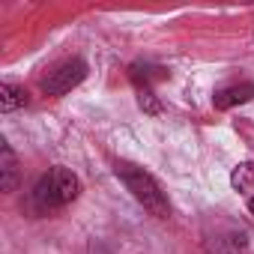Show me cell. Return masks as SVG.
Listing matches in <instances>:
<instances>
[{
	"instance_id": "cell-1",
	"label": "cell",
	"mask_w": 254,
	"mask_h": 254,
	"mask_svg": "<svg viewBox=\"0 0 254 254\" xmlns=\"http://www.w3.org/2000/svg\"><path fill=\"white\" fill-rule=\"evenodd\" d=\"M114 171H117V177L123 180V186L132 191V197H135L150 215H156V218H168V215H171V200H168V194L162 191V186L156 183V177H153L150 171H144V168H138V165H132V162H117Z\"/></svg>"
},
{
	"instance_id": "cell-2",
	"label": "cell",
	"mask_w": 254,
	"mask_h": 254,
	"mask_svg": "<svg viewBox=\"0 0 254 254\" xmlns=\"http://www.w3.org/2000/svg\"><path fill=\"white\" fill-rule=\"evenodd\" d=\"M78 194H81V180L69 168H51L33 186V206L36 212H54L69 206Z\"/></svg>"
},
{
	"instance_id": "cell-3",
	"label": "cell",
	"mask_w": 254,
	"mask_h": 254,
	"mask_svg": "<svg viewBox=\"0 0 254 254\" xmlns=\"http://www.w3.org/2000/svg\"><path fill=\"white\" fill-rule=\"evenodd\" d=\"M87 78V63L84 60H66L60 66H54L45 78H42V90L48 96H66L69 90H75L81 81Z\"/></svg>"
},
{
	"instance_id": "cell-4",
	"label": "cell",
	"mask_w": 254,
	"mask_h": 254,
	"mask_svg": "<svg viewBox=\"0 0 254 254\" xmlns=\"http://www.w3.org/2000/svg\"><path fill=\"white\" fill-rule=\"evenodd\" d=\"M251 99H254V84H251V81H242V84H230V87L215 90L212 105H215L218 111H227V108H236V105L251 102Z\"/></svg>"
},
{
	"instance_id": "cell-5",
	"label": "cell",
	"mask_w": 254,
	"mask_h": 254,
	"mask_svg": "<svg viewBox=\"0 0 254 254\" xmlns=\"http://www.w3.org/2000/svg\"><path fill=\"white\" fill-rule=\"evenodd\" d=\"M0 186H3V191H12L18 186V159L9 141H0Z\"/></svg>"
},
{
	"instance_id": "cell-6",
	"label": "cell",
	"mask_w": 254,
	"mask_h": 254,
	"mask_svg": "<svg viewBox=\"0 0 254 254\" xmlns=\"http://www.w3.org/2000/svg\"><path fill=\"white\" fill-rule=\"evenodd\" d=\"M27 105V93L24 87H15V84H0V111L3 114H12L18 108Z\"/></svg>"
},
{
	"instance_id": "cell-7",
	"label": "cell",
	"mask_w": 254,
	"mask_h": 254,
	"mask_svg": "<svg viewBox=\"0 0 254 254\" xmlns=\"http://www.w3.org/2000/svg\"><path fill=\"white\" fill-rule=\"evenodd\" d=\"M230 186H233L236 191H254V165H251V162L236 165L233 174H230Z\"/></svg>"
},
{
	"instance_id": "cell-8",
	"label": "cell",
	"mask_w": 254,
	"mask_h": 254,
	"mask_svg": "<svg viewBox=\"0 0 254 254\" xmlns=\"http://www.w3.org/2000/svg\"><path fill=\"white\" fill-rule=\"evenodd\" d=\"M138 102H141V108H144L147 114H159V111H162V105H159L156 96H153V87H138Z\"/></svg>"
},
{
	"instance_id": "cell-9",
	"label": "cell",
	"mask_w": 254,
	"mask_h": 254,
	"mask_svg": "<svg viewBox=\"0 0 254 254\" xmlns=\"http://www.w3.org/2000/svg\"><path fill=\"white\" fill-rule=\"evenodd\" d=\"M248 212H251V215H254V197H251V200H248Z\"/></svg>"
}]
</instances>
